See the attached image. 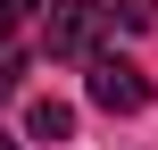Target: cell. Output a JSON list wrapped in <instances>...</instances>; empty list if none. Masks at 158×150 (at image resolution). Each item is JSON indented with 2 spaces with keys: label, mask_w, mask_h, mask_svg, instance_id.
Masks as SVG:
<instances>
[{
  "label": "cell",
  "mask_w": 158,
  "mask_h": 150,
  "mask_svg": "<svg viewBox=\"0 0 158 150\" xmlns=\"http://www.w3.org/2000/svg\"><path fill=\"white\" fill-rule=\"evenodd\" d=\"M83 92H92V109H108V117H142V109H150V75H142L133 58H117V50L83 58Z\"/></svg>",
  "instance_id": "obj_1"
},
{
  "label": "cell",
  "mask_w": 158,
  "mask_h": 150,
  "mask_svg": "<svg viewBox=\"0 0 158 150\" xmlns=\"http://www.w3.org/2000/svg\"><path fill=\"white\" fill-rule=\"evenodd\" d=\"M0 150H17V142H8V134H0Z\"/></svg>",
  "instance_id": "obj_7"
},
{
  "label": "cell",
  "mask_w": 158,
  "mask_h": 150,
  "mask_svg": "<svg viewBox=\"0 0 158 150\" xmlns=\"http://www.w3.org/2000/svg\"><path fill=\"white\" fill-rule=\"evenodd\" d=\"M25 8H42V0H0V17H25Z\"/></svg>",
  "instance_id": "obj_6"
},
{
  "label": "cell",
  "mask_w": 158,
  "mask_h": 150,
  "mask_svg": "<svg viewBox=\"0 0 158 150\" xmlns=\"http://www.w3.org/2000/svg\"><path fill=\"white\" fill-rule=\"evenodd\" d=\"M100 33H108V8H100V0L50 8V58H100V50H92Z\"/></svg>",
  "instance_id": "obj_2"
},
{
  "label": "cell",
  "mask_w": 158,
  "mask_h": 150,
  "mask_svg": "<svg viewBox=\"0 0 158 150\" xmlns=\"http://www.w3.org/2000/svg\"><path fill=\"white\" fill-rule=\"evenodd\" d=\"M108 8V25H125V33H150L158 25V0H100Z\"/></svg>",
  "instance_id": "obj_5"
},
{
  "label": "cell",
  "mask_w": 158,
  "mask_h": 150,
  "mask_svg": "<svg viewBox=\"0 0 158 150\" xmlns=\"http://www.w3.org/2000/svg\"><path fill=\"white\" fill-rule=\"evenodd\" d=\"M25 125H33V142H67V134H75V109H67V100H33Z\"/></svg>",
  "instance_id": "obj_3"
},
{
  "label": "cell",
  "mask_w": 158,
  "mask_h": 150,
  "mask_svg": "<svg viewBox=\"0 0 158 150\" xmlns=\"http://www.w3.org/2000/svg\"><path fill=\"white\" fill-rule=\"evenodd\" d=\"M17 75H25V42H17V17H0V100L17 92Z\"/></svg>",
  "instance_id": "obj_4"
}]
</instances>
